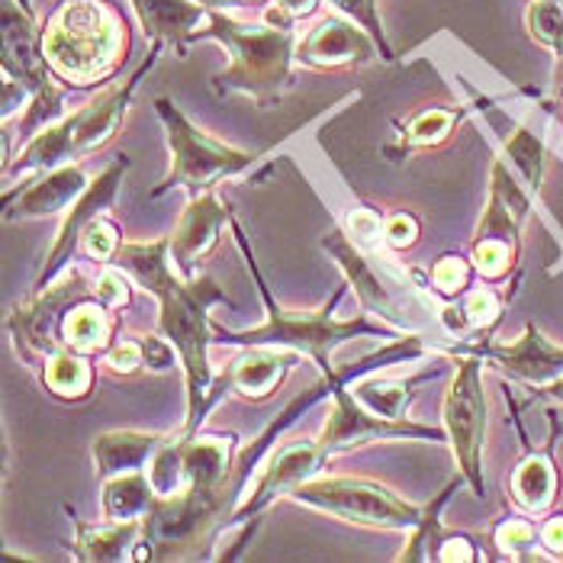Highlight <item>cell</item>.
<instances>
[{
    "mask_svg": "<svg viewBox=\"0 0 563 563\" xmlns=\"http://www.w3.org/2000/svg\"><path fill=\"white\" fill-rule=\"evenodd\" d=\"M113 264L123 267L145 294L158 300V335L177 351L187 387V419L180 434H197L207 412L229 387L225 377L217 384L210 364V345L217 342L210 306L229 303V297L210 274H197L190 280L180 277L172 264L168 239L123 242L113 255Z\"/></svg>",
    "mask_w": 563,
    "mask_h": 563,
    "instance_id": "1",
    "label": "cell"
},
{
    "mask_svg": "<svg viewBox=\"0 0 563 563\" xmlns=\"http://www.w3.org/2000/svg\"><path fill=\"white\" fill-rule=\"evenodd\" d=\"M232 232H235V242L239 249L245 252V261H249V271L255 277V287H258L261 300H264V309H267V319L255 325V329H245V332H225L219 322H213V332H217L222 345H242V347H287V351H297V354H306L322 377H332L339 374V367L332 364V351L339 345H345L351 339H402L393 325L387 322H374L371 312H361L354 319H339L335 316V306L345 297V287L322 306L316 312H294V309H284V306L274 300L264 274L258 271V261H255V252L249 249V239L242 232V225L232 219Z\"/></svg>",
    "mask_w": 563,
    "mask_h": 563,
    "instance_id": "2",
    "label": "cell"
},
{
    "mask_svg": "<svg viewBox=\"0 0 563 563\" xmlns=\"http://www.w3.org/2000/svg\"><path fill=\"white\" fill-rule=\"evenodd\" d=\"M43 52L68 87L103 85L126 62V16L110 0H55L43 23Z\"/></svg>",
    "mask_w": 563,
    "mask_h": 563,
    "instance_id": "3",
    "label": "cell"
},
{
    "mask_svg": "<svg viewBox=\"0 0 563 563\" xmlns=\"http://www.w3.org/2000/svg\"><path fill=\"white\" fill-rule=\"evenodd\" d=\"M162 52H165V43H152L148 55L139 62V68L130 78L107 87L103 93L87 100L85 107L71 110L55 126L36 132L16 155H10L3 162V190H10L20 177H30V174L36 177V174L52 172L65 162H85L87 155L100 152L117 135L126 110H130L132 93L139 90L142 78L158 65Z\"/></svg>",
    "mask_w": 563,
    "mask_h": 563,
    "instance_id": "4",
    "label": "cell"
},
{
    "mask_svg": "<svg viewBox=\"0 0 563 563\" xmlns=\"http://www.w3.org/2000/svg\"><path fill=\"white\" fill-rule=\"evenodd\" d=\"M200 40H213L225 48L229 65L213 78L219 93H245L267 110L294 87L297 30H280L271 23H242L229 10H210Z\"/></svg>",
    "mask_w": 563,
    "mask_h": 563,
    "instance_id": "5",
    "label": "cell"
},
{
    "mask_svg": "<svg viewBox=\"0 0 563 563\" xmlns=\"http://www.w3.org/2000/svg\"><path fill=\"white\" fill-rule=\"evenodd\" d=\"M426 351L419 335H402L390 345L384 347L380 354L361 361V364H351L342 371L339 384L332 387V406L325 412V422H322V432H319V444L335 454V451H347V448H357V444H371V441H448L444 426L434 429V426H422V422H412V419H387L374 409H367L354 393H351V380H357L364 371H374L377 364L380 367H390L399 361H412Z\"/></svg>",
    "mask_w": 563,
    "mask_h": 563,
    "instance_id": "6",
    "label": "cell"
},
{
    "mask_svg": "<svg viewBox=\"0 0 563 563\" xmlns=\"http://www.w3.org/2000/svg\"><path fill=\"white\" fill-rule=\"evenodd\" d=\"M155 113L165 126V139L172 148V172L165 174V180L152 190V197H162L165 190H174V187L187 190L190 197H197L203 190H217L222 180L249 174L255 168V162L264 158V152H245V148L217 142L213 135L197 130L177 110L172 97H158Z\"/></svg>",
    "mask_w": 563,
    "mask_h": 563,
    "instance_id": "7",
    "label": "cell"
},
{
    "mask_svg": "<svg viewBox=\"0 0 563 563\" xmlns=\"http://www.w3.org/2000/svg\"><path fill=\"white\" fill-rule=\"evenodd\" d=\"M287 499L306 509L325 512L332 519L351 521L361 528H377V531H412L426 516V509L406 503L390 486L364 477H322L319 474L300 483Z\"/></svg>",
    "mask_w": 563,
    "mask_h": 563,
    "instance_id": "8",
    "label": "cell"
},
{
    "mask_svg": "<svg viewBox=\"0 0 563 563\" xmlns=\"http://www.w3.org/2000/svg\"><path fill=\"white\" fill-rule=\"evenodd\" d=\"M93 297V280H87L81 267H68L45 290H36L26 303L7 312V332L13 339L16 354L26 367L43 371V364L65 347V319L81 300Z\"/></svg>",
    "mask_w": 563,
    "mask_h": 563,
    "instance_id": "9",
    "label": "cell"
},
{
    "mask_svg": "<svg viewBox=\"0 0 563 563\" xmlns=\"http://www.w3.org/2000/svg\"><path fill=\"white\" fill-rule=\"evenodd\" d=\"M457 361L454 380L441 399V426L461 477L471 483L474 496H486L483 479V444H486V390H483V357L471 351H451Z\"/></svg>",
    "mask_w": 563,
    "mask_h": 563,
    "instance_id": "10",
    "label": "cell"
},
{
    "mask_svg": "<svg viewBox=\"0 0 563 563\" xmlns=\"http://www.w3.org/2000/svg\"><path fill=\"white\" fill-rule=\"evenodd\" d=\"M322 249L335 258L342 267L347 287L354 290L357 303L364 306V312L377 316L380 322L393 325L399 335H419V325L409 319V306H406V294L399 297L393 290V284L380 274V267L367 258V252L347 235V229L335 225L332 232L322 235Z\"/></svg>",
    "mask_w": 563,
    "mask_h": 563,
    "instance_id": "11",
    "label": "cell"
},
{
    "mask_svg": "<svg viewBox=\"0 0 563 563\" xmlns=\"http://www.w3.org/2000/svg\"><path fill=\"white\" fill-rule=\"evenodd\" d=\"M325 457H329V451L319 441H290V444L277 448L264 461V467L255 471V477L249 479L242 499L235 503V509H232L225 525H242V521L258 519L274 499H287L300 483L319 477Z\"/></svg>",
    "mask_w": 563,
    "mask_h": 563,
    "instance_id": "12",
    "label": "cell"
},
{
    "mask_svg": "<svg viewBox=\"0 0 563 563\" xmlns=\"http://www.w3.org/2000/svg\"><path fill=\"white\" fill-rule=\"evenodd\" d=\"M126 172H130V158L126 155L113 158L103 172L87 184L85 194L71 203L68 217H65L58 235H55V242H52V249H48V258H45L43 271L36 274L33 294L45 290L55 277H62L71 267V261L81 255V235H85V229L93 219L107 217V210L113 207V200L120 194V184H123Z\"/></svg>",
    "mask_w": 563,
    "mask_h": 563,
    "instance_id": "13",
    "label": "cell"
},
{
    "mask_svg": "<svg viewBox=\"0 0 563 563\" xmlns=\"http://www.w3.org/2000/svg\"><path fill=\"white\" fill-rule=\"evenodd\" d=\"M451 351H471L483 357L486 364H493L499 374H506L509 380H519L531 390H548L551 384H558L563 377V347L548 342L534 322L525 325L516 342L509 345H464L457 342V347Z\"/></svg>",
    "mask_w": 563,
    "mask_h": 563,
    "instance_id": "14",
    "label": "cell"
},
{
    "mask_svg": "<svg viewBox=\"0 0 563 563\" xmlns=\"http://www.w3.org/2000/svg\"><path fill=\"white\" fill-rule=\"evenodd\" d=\"M90 184L85 162H65L52 172L36 174L20 190H3V219H45L71 210Z\"/></svg>",
    "mask_w": 563,
    "mask_h": 563,
    "instance_id": "15",
    "label": "cell"
},
{
    "mask_svg": "<svg viewBox=\"0 0 563 563\" xmlns=\"http://www.w3.org/2000/svg\"><path fill=\"white\" fill-rule=\"evenodd\" d=\"M232 207L222 203L217 190H203L197 197H190L184 217L177 222L174 235H168L172 245V264L180 277H197L200 274V261L210 255V249L219 242V229L232 222Z\"/></svg>",
    "mask_w": 563,
    "mask_h": 563,
    "instance_id": "16",
    "label": "cell"
},
{
    "mask_svg": "<svg viewBox=\"0 0 563 563\" xmlns=\"http://www.w3.org/2000/svg\"><path fill=\"white\" fill-rule=\"evenodd\" d=\"M380 58V48L354 20L342 13L325 16L297 43V62L306 68H345V65H371Z\"/></svg>",
    "mask_w": 563,
    "mask_h": 563,
    "instance_id": "17",
    "label": "cell"
},
{
    "mask_svg": "<svg viewBox=\"0 0 563 563\" xmlns=\"http://www.w3.org/2000/svg\"><path fill=\"white\" fill-rule=\"evenodd\" d=\"M528 210H531V190L521 184V177L512 172L506 158H496L489 172L486 210L477 222L474 242H503L519 252L521 222L528 219Z\"/></svg>",
    "mask_w": 563,
    "mask_h": 563,
    "instance_id": "18",
    "label": "cell"
},
{
    "mask_svg": "<svg viewBox=\"0 0 563 563\" xmlns=\"http://www.w3.org/2000/svg\"><path fill=\"white\" fill-rule=\"evenodd\" d=\"M142 33L152 43L172 45L177 55L187 52V45L197 43L200 30L210 20V10L197 0H130Z\"/></svg>",
    "mask_w": 563,
    "mask_h": 563,
    "instance_id": "19",
    "label": "cell"
},
{
    "mask_svg": "<svg viewBox=\"0 0 563 563\" xmlns=\"http://www.w3.org/2000/svg\"><path fill=\"white\" fill-rule=\"evenodd\" d=\"M168 441V434L155 432H103L93 438L90 444V457H93V474L97 479L123 477L135 471H148L152 457L158 454V448Z\"/></svg>",
    "mask_w": 563,
    "mask_h": 563,
    "instance_id": "20",
    "label": "cell"
},
{
    "mask_svg": "<svg viewBox=\"0 0 563 563\" xmlns=\"http://www.w3.org/2000/svg\"><path fill=\"white\" fill-rule=\"evenodd\" d=\"M297 351L287 347H245L242 357L232 361V367L222 374L225 384L245 399H267L287 377V371L297 364Z\"/></svg>",
    "mask_w": 563,
    "mask_h": 563,
    "instance_id": "21",
    "label": "cell"
},
{
    "mask_svg": "<svg viewBox=\"0 0 563 563\" xmlns=\"http://www.w3.org/2000/svg\"><path fill=\"white\" fill-rule=\"evenodd\" d=\"M78 528V541H75V554L81 561L117 563L135 558V548L142 541L145 521H103V525H85L75 519Z\"/></svg>",
    "mask_w": 563,
    "mask_h": 563,
    "instance_id": "22",
    "label": "cell"
},
{
    "mask_svg": "<svg viewBox=\"0 0 563 563\" xmlns=\"http://www.w3.org/2000/svg\"><path fill=\"white\" fill-rule=\"evenodd\" d=\"M100 516L103 521H145L158 493L148 479V471H135L123 477H110L100 483Z\"/></svg>",
    "mask_w": 563,
    "mask_h": 563,
    "instance_id": "23",
    "label": "cell"
},
{
    "mask_svg": "<svg viewBox=\"0 0 563 563\" xmlns=\"http://www.w3.org/2000/svg\"><path fill=\"white\" fill-rule=\"evenodd\" d=\"M113 312L110 306H103L100 300H81L68 312L65 319V347L78 351V354H103L107 347L113 345Z\"/></svg>",
    "mask_w": 563,
    "mask_h": 563,
    "instance_id": "24",
    "label": "cell"
},
{
    "mask_svg": "<svg viewBox=\"0 0 563 563\" xmlns=\"http://www.w3.org/2000/svg\"><path fill=\"white\" fill-rule=\"evenodd\" d=\"M40 380H43V387L52 396L75 402V399L90 396V390H93V367H90L87 354H78L71 347H62V351H55L45 361L43 371H40Z\"/></svg>",
    "mask_w": 563,
    "mask_h": 563,
    "instance_id": "25",
    "label": "cell"
},
{
    "mask_svg": "<svg viewBox=\"0 0 563 563\" xmlns=\"http://www.w3.org/2000/svg\"><path fill=\"white\" fill-rule=\"evenodd\" d=\"M509 486L525 512H544L558 496V471L548 454H531L516 467Z\"/></svg>",
    "mask_w": 563,
    "mask_h": 563,
    "instance_id": "26",
    "label": "cell"
},
{
    "mask_svg": "<svg viewBox=\"0 0 563 563\" xmlns=\"http://www.w3.org/2000/svg\"><path fill=\"white\" fill-rule=\"evenodd\" d=\"M429 377V374H426ZM426 377H416L409 384L402 380H380V377H364V380H354L351 393L374 412L387 416V419H406V409L416 396V387L426 380Z\"/></svg>",
    "mask_w": 563,
    "mask_h": 563,
    "instance_id": "27",
    "label": "cell"
},
{
    "mask_svg": "<svg viewBox=\"0 0 563 563\" xmlns=\"http://www.w3.org/2000/svg\"><path fill=\"white\" fill-rule=\"evenodd\" d=\"M506 162L512 165V172L519 174L521 184L538 194L541 190V177H544V145L541 139L525 126H516L512 135H506Z\"/></svg>",
    "mask_w": 563,
    "mask_h": 563,
    "instance_id": "28",
    "label": "cell"
},
{
    "mask_svg": "<svg viewBox=\"0 0 563 563\" xmlns=\"http://www.w3.org/2000/svg\"><path fill=\"white\" fill-rule=\"evenodd\" d=\"M457 123H461V113H457V110H448V107H429V110L416 113V117L406 123L402 142H399V152L441 145Z\"/></svg>",
    "mask_w": 563,
    "mask_h": 563,
    "instance_id": "29",
    "label": "cell"
},
{
    "mask_svg": "<svg viewBox=\"0 0 563 563\" xmlns=\"http://www.w3.org/2000/svg\"><path fill=\"white\" fill-rule=\"evenodd\" d=\"M335 13H342L347 20H354L361 30L371 33V40L380 48V58L384 62H396L390 43H387V33H384V20H380V3L377 0H325Z\"/></svg>",
    "mask_w": 563,
    "mask_h": 563,
    "instance_id": "30",
    "label": "cell"
},
{
    "mask_svg": "<svg viewBox=\"0 0 563 563\" xmlns=\"http://www.w3.org/2000/svg\"><path fill=\"white\" fill-rule=\"evenodd\" d=\"M471 277H474V264L464 261L461 255H441L434 261L432 274H429V284H432L434 297L441 300H457L467 294L471 287Z\"/></svg>",
    "mask_w": 563,
    "mask_h": 563,
    "instance_id": "31",
    "label": "cell"
},
{
    "mask_svg": "<svg viewBox=\"0 0 563 563\" xmlns=\"http://www.w3.org/2000/svg\"><path fill=\"white\" fill-rule=\"evenodd\" d=\"M528 33L541 45L563 52V7L561 0H534L525 13Z\"/></svg>",
    "mask_w": 563,
    "mask_h": 563,
    "instance_id": "32",
    "label": "cell"
},
{
    "mask_svg": "<svg viewBox=\"0 0 563 563\" xmlns=\"http://www.w3.org/2000/svg\"><path fill=\"white\" fill-rule=\"evenodd\" d=\"M493 544L506 558L521 561V558H531L534 554V548L541 544V531L528 519H506L493 528Z\"/></svg>",
    "mask_w": 563,
    "mask_h": 563,
    "instance_id": "33",
    "label": "cell"
},
{
    "mask_svg": "<svg viewBox=\"0 0 563 563\" xmlns=\"http://www.w3.org/2000/svg\"><path fill=\"white\" fill-rule=\"evenodd\" d=\"M120 245H123L120 229L107 217L93 219L81 235V255L90 261H100V264H110L113 255L120 252Z\"/></svg>",
    "mask_w": 563,
    "mask_h": 563,
    "instance_id": "34",
    "label": "cell"
},
{
    "mask_svg": "<svg viewBox=\"0 0 563 563\" xmlns=\"http://www.w3.org/2000/svg\"><path fill=\"white\" fill-rule=\"evenodd\" d=\"M461 312H464L471 332H483V329L496 325V319L503 316V300H499V294L493 287L467 290L464 303H461Z\"/></svg>",
    "mask_w": 563,
    "mask_h": 563,
    "instance_id": "35",
    "label": "cell"
},
{
    "mask_svg": "<svg viewBox=\"0 0 563 563\" xmlns=\"http://www.w3.org/2000/svg\"><path fill=\"white\" fill-rule=\"evenodd\" d=\"M93 300H100L110 309H123L130 306V274L123 267H117L113 261L100 267V274L93 277Z\"/></svg>",
    "mask_w": 563,
    "mask_h": 563,
    "instance_id": "36",
    "label": "cell"
},
{
    "mask_svg": "<svg viewBox=\"0 0 563 563\" xmlns=\"http://www.w3.org/2000/svg\"><path fill=\"white\" fill-rule=\"evenodd\" d=\"M419 232H422L419 219L412 217V213H406V210H399V213L384 219V245L393 249V252L412 249L419 242Z\"/></svg>",
    "mask_w": 563,
    "mask_h": 563,
    "instance_id": "37",
    "label": "cell"
},
{
    "mask_svg": "<svg viewBox=\"0 0 563 563\" xmlns=\"http://www.w3.org/2000/svg\"><path fill=\"white\" fill-rule=\"evenodd\" d=\"M347 235H351L364 252L380 249V245H384V219H380V213H374V210H354V213L347 217Z\"/></svg>",
    "mask_w": 563,
    "mask_h": 563,
    "instance_id": "38",
    "label": "cell"
},
{
    "mask_svg": "<svg viewBox=\"0 0 563 563\" xmlns=\"http://www.w3.org/2000/svg\"><path fill=\"white\" fill-rule=\"evenodd\" d=\"M145 364V351L139 339H123L103 351V367L113 374H135Z\"/></svg>",
    "mask_w": 563,
    "mask_h": 563,
    "instance_id": "39",
    "label": "cell"
},
{
    "mask_svg": "<svg viewBox=\"0 0 563 563\" xmlns=\"http://www.w3.org/2000/svg\"><path fill=\"white\" fill-rule=\"evenodd\" d=\"M538 531H541V548L554 558H563V516L548 519Z\"/></svg>",
    "mask_w": 563,
    "mask_h": 563,
    "instance_id": "40",
    "label": "cell"
},
{
    "mask_svg": "<svg viewBox=\"0 0 563 563\" xmlns=\"http://www.w3.org/2000/svg\"><path fill=\"white\" fill-rule=\"evenodd\" d=\"M277 7H284L297 23L300 20H306V16H312L316 10H319V0H274Z\"/></svg>",
    "mask_w": 563,
    "mask_h": 563,
    "instance_id": "41",
    "label": "cell"
},
{
    "mask_svg": "<svg viewBox=\"0 0 563 563\" xmlns=\"http://www.w3.org/2000/svg\"><path fill=\"white\" fill-rule=\"evenodd\" d=\"M197 3H203L207 10H239V7H245L249 0H197Z\"/></svg>",
    "mask_w": 563,
    "mask_h": 563,
    "instance_id": "42",
    "label": "cell"
},
{
    "mask_svg": "<svg viewBox=\"0 0 563 563\" xmlns=\"http://www.w3.org/2000/svg\"><path fill=\"white\" fill-rule=\"evenodd\" d=\"M249 3H271V0H249Z\"/></svg>",
    "mask_w": 563,
    "mask_h": 563,
    "instance_id": "43",
    "label": "cell"
}]
</instances>
